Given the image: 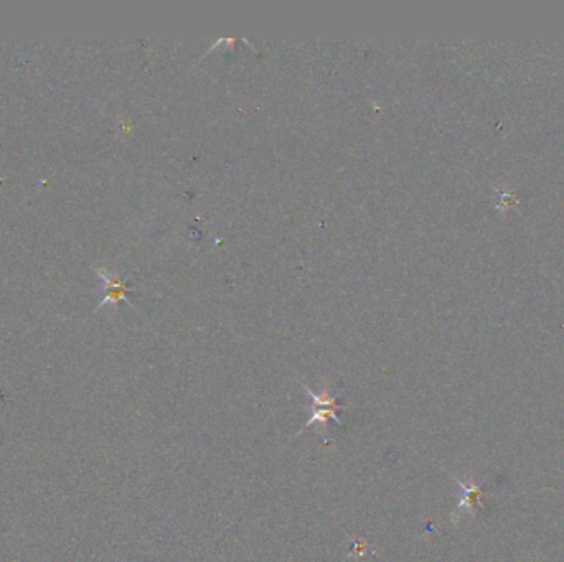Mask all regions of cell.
<instances>
[{"instance_id": "obj_1", "label": "cell", "mask_w": 564, "mask_h": 562, "mask_svg": "<svg viewBox=\"0 0 564 562\" xmlns=\"http://www.w3.org/2000/svg\"><path fill=\"white\" fill-rule=\"evenodd\" d=\"M306 393L309 394L312 399H314V409H312V417L309 421H307V424L303 425V429H306V427H309L310 424H314L315 421H320L324 425H327L328 419H333L337 422V424H342V421L338 419V411H342V409H346V407L345 406H337V407L327 409V406H333V404H338L337 399L333 398V396H328L327 393H324L322 396H317V394L312 393V391L307 389V387H306Z\"/></svg>"}, {"instance_id": "obj_2", "label": "cell", "mask_w": 564, "mask_h": 562, "mask_svg": "<svg viewBox=\"0 0 564 562\" xmlns=\"http://www.w3.org/2000/svg\"><path fill=\"white\" fill-rule=\"evenodd\" d=\"M104 279L107 281V297L103 300V305L107 304V302H112V304H117L119 300L125 299V287L123 282L119 281V279L114 277V276H104Z\"/></svg>"}, {"instance_id": "obj_3", "label": "cell", "mask_w": 564, "mask_h": 562, "mask_svg": "<svg viewBox=\"0 0 564 562\" xmlns=\"http://www.w3.org/2000/svg\"><path fill=\"white\" fill-rule=\"evenodd\" d=\"M459 483H461L464 490H466V493H464V500L461 502V504H459V511L464 509L466 504H467L466 509H472L474 507H477V503H479V500H480V488L475 485L466 486L464 485V482H459Z\"/></svg>"}]
</instances>
